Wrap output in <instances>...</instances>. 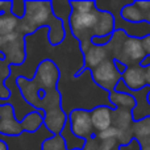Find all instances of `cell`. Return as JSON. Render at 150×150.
<instances>
[{
    "label": "cell",
    "mask_w": 150,
    "mask_h": 150,
    "mask_svg": "<svg viewBox=\"0 0 150 150\" xmlns=\"http://www.w3.org/2000/svg\"><path fill=\"white\" fill-rule=\"evenodd\" d=\"M58 80L59 70L52 61L40 63L32 80L24 78L16 79L24 100L34 109L44 112V127L53 134H59L67 120L61 108V95L55 88Z\"/></svg>",
    "instance_id": "cell-1"
},
{
    "label": "cell",
    "mask_w": 150,
    "mask_h": 150,
    "mask_svg": "<svg viewBox=\"0 0 150 150\" xmlns=\"http://www.w3.org/2000/svg\"><path fill=\"white\" fill-rule=\"evenodd\" d=\"M57 91L61 95V108L66 117L75 109L92 111L96 107H108L115 111L108 99L109 92L101 90L93 83L91 70H83L74 78H61L57 83Z\"/></svg>",
    "instance_id": "cell-2"
},
{
    "label": "cell",
    "mask_w": 150,
    "mask_h": 150,
    "mask_svg": "<svg viewBox=\"0 0 150 150\" xmlns=\"http://www.w3.org/2000/svg\"><path fill=\"white\" fill-rule=\"evenodd\" d=\"M40 28H49V42L53 46L62 44L65 40L63 23L53 15L50 0L25 1V15L18 23L17 32L28 36Z\"/></svg>",
    "instance_id": "cell-3"
},
{
    "label": "cell",
    "mask_w": 150,
    "mask_h": 150,
    "mask_svg": "<svg viewBox=\"0 0 150 150\" xmlns=\"http://www.w3.org/2000/svg\"><path fill=\"white\" fill-rule=\"evenodd\" d=\"M71 34L80 44V50L91 45L92 37H101L112 34L115 30L113 16L95 8L88 13H76L71 11L69 18Z\"/></svg>",
    "instance_id": "cell-4"
},
{
    "label": "cell",
    "mask_w": 150,
    "mask_h": 150,
    "mask_svg": "<svg viewBox=\"0 0 150 150\" xmlns=\"http://www.w3.org/2000/svg\"><path fill=\"white\" fill-rule=\"evenodd\" d=\"M53 133L42 125L37 132H23L18 136L0 134V141L7 145L8 150H41L42 144L53 137Z\"/></svg>",
    "instance_id": "cell-5"
},
{
    "label": "cell",
    "mask_w": 150,
    "mask_h": 150,
    "mask_svg": "<svg viewBox=\"0 0 150 150\" xmlns=\"http://www.w3.org/2000/svg\"><path fill=\"white\" fill-rule=\"evenodd\" d=\"M113 62V59H105L104 62H101L100 65H98L95 69L91 70V76H92L93 83L107 92L115 91L117 82L121 79V75L117 73Z\"/></svg>",
    "instance_id": "cell-6"
},
{
    "label": "cell",
    "mask_w": 150,
    "mask_h": 150,
    "mask_svg": "<svg viewBox=\"0 0 150 150\" xmlns=\"http://www.w3.org/2000/svg\"><path fill=\"white\" fill-rule=\"evenodd\" d=\"M67 120H69V122H70L71 132H73L76 137L83 138V140H88V138L95 136L92 124H91L90 111L75 109V111H73L67 116Z\"/></svg>",
    "instance_id": "cell-7"
},
{
    "label": "cell",
    "mask_w": 150,
    "mask_h": 150,
    "mask_svg": "<svg viewBox=\"0 0 150 150\" xmlns=\"http://www.w3.org/2000/svg\"><path fill=\"white\" fill-rule=\"evenodd\" d=\"M90 117L95 134L112 127V109L108 107L100 105L93 108L90 111Z\"/></svg>",
    "instance_id": "cell-8"
},
{
    "label": "cell",
    "mask_w": 150,
    "mask_h": 150,
    "mask_svg": "<svg viewBox=\"0 0 150 150\" xmlns=\"http://www.w3.org/2000/svg\"><path fill=\"white\" fill-rule=\"evenodd\" d=\"M121 80L129 90L137 91L141 90L146 86L145 80V69L140 67L138 65L136 66H128L125 73L121 75Z\"/></svg>",
    "instance_id": "cell-9"
},
{
    "label": "cell",
    "mask_w": 150,
    "mask_h": 150,
    "mask_svg": "<svg viewBox=\"0 0 150 150\" xmlns=\"http://www.w3.org/2000/svg\"><path fill=\"white\" fill-rule=\"evenodd\" d=\"M59 136L62 137L63 142H65L66 150H82L83 148H84L86 140L76 137V136L71 132V128H70V122H69V120H66V122H65V125H63L62 130H61Z\"/></svg>",
    "instance_id": "cell-10"
},
{
    "label": "cell",
    "mask_w": 150,
    "mask_h": 150,
    "mask_svg": "<svg viewBox=\"0 0 150 150\" xmlns=\"http://www.w3.org/2000/svg\"><path fill=\"white\" fill-rule=\"evenodd\" d=\"M132 112L116 108L112 111V127L119 130H130L132 128Z\"/></svg>",
    "instance_id": "cell-11"
},
{
    "label": "cell",
    "mask_w": 150,
    "mask_h": 150,
    "mask_svg": "<svg viewBox=\"0 0 150 150\" xmlns=\"http://www.w3.org/2000/svg\"><path fill=\"white\" fill-rule=\"evenodd\" d=\"M108 99L111 101L112 105H115V108L119 109H125V111H133V108L136 107V100L128 93H122V92H116L112 91L109 92Z\"/></svg>",
    "instance_id": "cell-12"
},
{
    "label": "cell",
    "mask_w": 150,
    "mask_h": 150,
    "mask_svg": "<svg viewBox=\"0 0 150 150\" xmlns=\"http://www.w3.org/2000/svg\"><path fill=\"white\" fill-rule=\"evenodd\" d=\"M119 142L116 138L109 140H99L95 136L86 140L84 148L82 150H119Z\"/></svg>",
    "instance_id": "cell-13"
},
{
    "label": "cell",
    "mask_w": 150,
    "mask_h": 150,
    "mask_svg": "<svg viewBox=\"0 0 150 150\" xmlns=\"http://www.w3.org/2000/svg\"><path fill=\"white\" fill-rule=\"evenodd\" d=\"M120 17L127 23H132V24H137V23H142L145 21V15L138 9L134 5V1L132 4H128L120 11Z\"/></svg>",
    "instance_id": "cell-14"
},
{
    "label": "cell",
    "mask_w": 150,
    "mask_h": 150,
    "mask_svg": "<svg viewBox=\"0 0 150 150\" xmlns=\"http://www.w3.org/2000/svg\"><path fill=\"white\" fill-rule=\"evenodd\" d=\"M130 129H132V136L134 140L140 141L150 138V116L140 121H133Z\"/></svg>",
    "instance_id": "cell-15"
},
{
    "label": "cell",
    "mask_w": 150,
    "mask_h": 150,
    "mask_svg": "<svg viewBox=\"0 0 150 150\" xmlns=\"http://www.w3.org/2000/svg\"><path fill=\"white\" fill-rule=\"evenodd\" d=\"M20 20L16 18L11 12L0 15V36L4 37L17 30V26Z\"/></svg>",
    "instance_id": "cell-16"
},
{
    "label": "cell",
    "mask_w": 150,
    "mask_h": 150,
    "mask_svg": "<svg viewBox=\"0 0 150 150\" xmlns=\"http://www.w3.org/2000/svg\"><path fill=\"white\" fill-rule=\"evenodd\" d=\"M70 7H71V11L76 13H88L96 8L95 0H88V1L74 0V1H70Z\"/></svg>",
    "instance_id": "cell-17"
},
{
    "label": "cell",
    "mask_w": 150,
    "mask_h": 150,
    "mask_svg": "<svg viewBox=\"0 0 150 150\" xmlns=\"http://www.w3.org/2000/svg\"><path fill=\"white\" fill-rule=\"evenodd\" d=\"M41 150H66L65 142H63L62 137L59 134H54L52 138L46 140L42 144Z\"/></svg>",
    "instance_id": "cell-18"
},
{
    "label": "cell",
    "mask_w": 150,
    "mask_h": 150,
    "mask_svg": "<svg viewBox=\"0 0 150 150\" xmlns=\"http://www.w3.org/2000/svg\"><path fill=\"white\" fill-rule=\"evenodd\" d=\"M11 13L16 18L21 20L25 15V1L24 0H13L11 1Z\"/></svg>",
    "instance_id": "cell-19"
},
{
    "label": "cell",
    "mask_w": 150,
    "mask_h": 150,
    "mask_svg": "<svg viewBox=\"0 0 150 150\" xmlns=\"http://www.w3.org/2000/svg\"><path fill=\"white\" fill-rule=\"evenodd\" d=\"M95 137L99 138V140H109V138H116L117 140V129L113 127H111V128H108V129L103 130V132H100V133H96Z\"/></svg>",
    "instance_id": "cell-20"
},
{
    "label": "cell",
    "mask_w": 150,
    "mask_h": 150,
    "mask_svg": "<svg viewBox=\"0 0 150 150\" xmlns=\"http://www.w3.org/2000/svg\"><path fill=\"white\" fill-rule=\"evenodd\" d=\"M112 34H107V36H101V37H92L91 38V44L95 45V46H105V45H108L111 42Z\"/></svg>",
    "instance_id": "cell-21"
},
{
    "label": "cell",
    "mask_w": 150,
    "mask_h": 150,
    "mask_svg": "<svg viewBox=\"0 0 150 150\" xmlns=\"http://www.w3.org/2000/svg\"><path fill=\"white\" fill-rule=\"evenodd\" d=\"M134 5L144 15H146L150 11V0H134Z\"/></svg>",
    "instance_id": "cell-22"
},
{
    "label": "cell",
    "mask_w": 150,
    "mask_h": 150,
    "mask_svg": "<svg viewBox=\"0 0 150 150\" xmlns=\"http://www.w3.org/2000/svg\"><path fill=\"white\" fill-rule=\"evenodd\" d=\"M119 150H141V146L137 140L132 138V141H130L129 144H127V145H120Z\"/></svg>",
    "instance_id": "cell-23"
},
{
    "label": "cell",
    "mask_w": 150,
    "mask_h": 150,
    "mask_svg": "<svg viewBox=\"0 0 150 150\" xmlns=\"http://www.w3.org/2000/svg\"><path fill=\"white\" fill-rule=\"evenodd\" d=\"M141 45H142V49L145 52V54H150V36L141 38Z\"/></svg>",
    "instance_id": "cell-24"
},
{
    "label": "cell",
    "mask_w": 150,
    "mask_h": 150,
    "mask_svg": "<svg viewBox=\"0 0 150 150\" xmlns=\"http://www.w3.org/2000/svg\"><path fill=\"white\" fill-rule=\"evenodd\" d=\"M11 12V1H0V15Z\"/></svg>",
    "instance_id": "cell-25"
},
{
    "label": "cell",
    "mask_w": 150,
    "mask_h": 150,
    "mask_svg": "<svg viewBox=\"0 0 150 150\" xmlns=\"http://www.w3.org/2000/svg\"><path fill=\"white\" fill-rule=\"evenodd\" d=\"M138 66L142 69H146V67H150V54H146L145 57L142 58V59L140 61V63H138Z\"/></svg>",
    "instance_id": "cell-26"
},
{
    "label": "cell",
    "mask_w": 150,
    "mask_h": 150,
    "mask_svg": "<svg viewBox=\"0 0 150 150\" xmlns=\"http://www.w3.org/2000/svg\"><path fill=\"white\" fill-rule=\"evenodd\" d=\"M115 67H116V70H117V73H119L120 75H122L125 73V70H127V66L124 65V63H121V62H119V61H115Z\"/></svg>",
    "instance_id": "cell-27"
},
{
    "label": "cell",
    "mask_w": 150,
    "mask_h": 150,
    "mask_svg": "<svg viewBox=\"0 0 150 150\" xmlns=\"http://www.w3.org/2000/svg\"><path fill=\"white\" fill-rule=\"evenodd\" d=\"M138 144H140V146H141V150H150V138L140 140Z\"/></svg>",
    "instance_id": "cell-28"
},
{
    "label": "cell",
    "mask_w": 150,
    "mask_h": 150,
    "mask_svg": "<svg viewBox=\"0 0 150 150\" xmlns=\"http://www.w3.org/2000/svg\"><path fill=\"white\" fill-rule=\"evenodd\" d=\"M145 80H146V86L150 87V67L145 69Z\"/></svg>",
    "instance_id": "cell-29"
},
{
    "label": "cell",
    "mask_w": 150,
    "mask_h": 150,
    "mask_svg": "<svg viewBox=\"0 0 150 150\" xmlns=\"http://www.w3.org/2000/svg\"><path fill=\"white\" fill-rule=\"evenodd\" d=\"M0 150H8V148H7V145H5L3 141H0Z\"/></svg>",
    "instance_id": "cell-30"
},
{
    "label": "cell",
    "mask_w": 150,
    "mask_h": 150,
    "mask_svg": "<svg viewBox=\"0 0 150 150\" xmlns=\"http://www.w3.org/2000/svg\"><path fill=\"white\" fill-rule=\"evenodd\" d=\"M145 21H146L148 24H150V11L145 15Z\"/></svg>",
    "instance_id": "cell-31"
},
{
    "label": "cell",
    "mask_w": 150,
    "mask_h": 150,
    "mask_svg": "<svg viewBox=\"0 0 150 150\" xmlns=\"http://www.w3.org/2000/svg\"><path fill=\"white\" fill-rule=\"evenodd\" d=\"M146 103H148L149 107H150V90H149V92L146 93Z\"/></svg>",
    "instance_id": "cell-32"
}]
</instances>
